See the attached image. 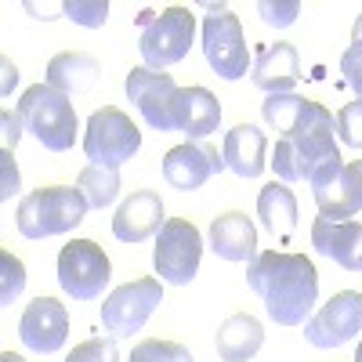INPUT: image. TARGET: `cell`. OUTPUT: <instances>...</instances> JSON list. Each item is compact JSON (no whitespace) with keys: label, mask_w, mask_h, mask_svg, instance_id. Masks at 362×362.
<instances>
[{"label":"cell","mask_w":362,"mask_h":362,"mask_svg":"<svg viewBox=\"0 0 362 362\" xmlns=\"http://www.w3.org/2000/svg\"><path fill=\"white\" fill-rule=\"evenodd\" d=\"M247 286L264 300V312L279 326H305L315 315L319 300V272L312 257L264 250L247 268Z\"/></svg>","instance_id":"1"},{"label":"cell","mask_w":362,"mask_h":362,"mask_svg":"<svg viewBox=\"0 0 362 362\" xmlns=\"http://www.w3.org/2000/svg\"><path fill=\"white\" fill-rule=\"evenodd\" d=\"M138 51H141V62L148 69H170L177 66L181 58L192 51L196 40V15L181 4H170L163 11H141L138 15Z\"/></svg>","instance_id":"2"},{"label":"cell","mask_w":362,"mask_h":362,"mask_svg":"<svg viewBox=\"0 0 362 362\" xmlns=\"http://www.w3.org/2000/svg\"><path fill=\"white\" fill-rule=\"evenodd\" d=\"M18 116L25 131L33 134L44 148L51 153H69L76 145V131H80V119H76V109L73 102L54 90L51 83H33L18 98Z\"/></svg>","instance_id":"3"},{"label":"cell","mask_w":362,"mask_h":362,"mask_svg":"<svg viewBox=\"0 0 362 362\" xmlns=\"http://www.w3.org/2000/svg\"><path fill=\"white\" fill-rule=\"evenodd\" d=\"M87 199L73 185H44L22 196L18 203V232L25 239H51L66 235L87 218Z\"/></svg>","instance_id":"4"},{"label":"cell","mask_w":362,"mask_h":362,"mask_svg":"<svg viewBox=\"0 0 362 362\" xmlns=\"http://www.w3.org/2000/svg\"><path fill=\"white\" fill-rule=\"evenodd\" d=\"M337 127H312V131H297L276 141V156L268 163L276 167V177L283 185H293V181H312L326 170L341 163V148L334 141Z\"/></svg>","instance_id":"5"},{"label":"cell","mask_w":362,"mask_h":362,"mask_svg":"<svg viewBox=\"0 0 362 362\" xmlns=\"http://www.w3.org/2000/svg\"><path fill=\"white\" fill-rule=\"evenodd\" d=\"M138 148H141V131L134 127V119L124 109L102 105L90 112L87 131H83V156L95 167L119 170L127 160L138 156Z\"/></svg>","instance_id":"6"},{"label":"cell","mask_w":362,"mask_h":362,"mask_svg":"<svg viewBox=\"0 0 362 362\" xmlns=\"http://www.w3.org/2000/svg\"><path fill=\"white\" fill-rule=\"evenodd\" d=\"M127 98L138 105L141 119L156 131H181V109H185V87H177L170 73H156L148 66L131 69Z\"/></svg>","instance_id":"7"},{"label":"cell","mask_w":362,"mask_h":362,"mask_svg":"<svg viewBox=\"0 0 362 362\" xmlns=\"http://www.w3.org/2000/svg\"><path fill=\"white\" fill-rule=\"evenodd\" d=\"M112 279V264L95 239H69L58 254V286L73 300H98Z\"/></svg>","instance_id":"8"},{"label":"cell","mask_w":362,"mask_h":362,"mask_svg":"<svg viewBox=\"0 0 362 362\" xmlns=\"http://www.w3.org/2000/svg\"><path fill=\"white\" fill-rule=\"evenodd\" d=\"M203 54H206V66L221 80H239L254 66L243 37V22L228 8H210V15L203 18Z\"/></svg>","instance_id":"9"},{"label":"cell","mask_w":362,"mask_h":362,"mask_svg":"<svg viewBox=\"0 0 362 362\" xmlns=\"http://www.w3.org/2000/svg\"><path fill=\"white\" fill-rule=\"evenodd\" d=\"M199 257H203L199 228L185 218H167L163 228L156 232V250H153L156 276L174 286H189L199 272Z\"/></svg>","instance_id":"10"},{"label":"cell","mask_w":362,"mask_h":362,"mask_svg":"<svg viewBox=\"0 0 362 362\" xmlns=\"http://www.w3.org/2000/svg\"><path fill=\"white\" fill-rule=\"evenodd\" d=\"M163 305V279L145 276L127 286H119L105 297L102 305V326L112 337H131L141 334V326L153 319V312Z\"/></svg>","instance_id":"11"},{"label":"cell","mask_w":362,"mask_h":362,"mask_svg":"<svg viewBox=\"0 0 362 362\" xmlns=\"http://www.w3.org/2000/svg\"><path fill=\"white\" fill-rule=\"evenodd\" d=\"M362 334V293L341 290L305 322V337L312 348H341Z\"/></svg>","instance_id":"12"},{"label":"cell","mask_w":362,"mask_h":362,"mask_svg":"<svg viewBox=\"0 0 362 362\" xmlns=\"http://www.w3.org/2000/svg\"><path fill=\"white\" fill-rule=\"evenodd\" d=\"M312 196L319 203L322 218L334 221H351L362 210V160L355 163H334L312 181Z\"/></svg>","instance_id":"13"},{"label":"cell","mask_w":362,"mask_h":362,"mask_svg":"<svg viewBox=\"0 0 362 362\" xmlns=\"http://www.w3.org/2000/svg\"><path fill=\"white\" fill-rule=\"evenodd\" d=\"M18 337L29 351L37 355H54L62 351L69 337V312L58 297H37L18 319Z\"/></svg>","instance_id":"14"},{"label":"cell","mask_w":362,"mask_h":362,"mask_svg":"<svg viewBox=\"0 0 362 362\" xmlns=\"http://www.w3.org/2000/svg\"><path fill=\"white\" fill-rule=\"evenodd\" d=\"M221 170H228L225 156L218 153L214 145H203V141L174 145L170 153L163 156V177H167V185L177 189V192H196Z\"/></svg>","instance_id":"15"},{"label":"cell","mask_w":362,"mask_h":362,"mask_svg":"<svg viewBox=\"0 0 362 362\" xmlns=\"http://www.w3.org/2000/svg\"><path fill=\"white\" fill-rule=\"evenodd\" d=\"M261 116L272 131H279V138L312 131V127H337V116L305 95H264Z\"/></svg>","instance_id":"16"},{"label":"cell","mask_w":362,"mask_h":362,"mask_svg":"<svg viewBox=\"0 0 362 362\" xmlns=\"http://www.w3.org/2000/svg\"><path fill=\"white\" fill-rule=\"evenodd\" d=\"M300 54L293 44L276 40L254 51V66H250V80L264 95H293V87L300 83Z\"/></svg>","instance_id":"17"},{"label":"cell","mask_w":362,"mask_h":362,"mask_svg":"<svg viewBox=\"0 0 362 362\" xmlns=\"http://www.w3.org/2000/svg\"><path fill=\"white\" fill-rule=\"evenodd\" d=\"M163 199L153 189H138L119 203L112 218V235L119 243H145L148 235H156L163 228Z\"/></svg>","instance_id":"18"},{"label":"cell","mask_w":362,"mask_h":362,"mask_svg":"<svg viewBox=\"0 0 362 362\" xmlns=\"http://www.w3.org/2000/svg\"><path fill=\"white\" fill-rule=\"evenodd\" d=\"M312 247L337 261L344 272H362V225L358 221H334V218H315L312 221Z\"/></svg>","instance_id":"19"},{"label":"cell","mask_w":362,"mask_h":362,"mask_svg":"<svg viewBox=\"0 0 362 362\" xmlns=\"http://www.w3.org/2000/svg\"><path fill=\"white\" fill-rule=\"evenodd\" d=\"M210 250L221 261H254L257 257V228L243 210H225L210 221Z\"/></svg>","instance_id":"20"},{"label":"cell","mask_w":362,"mask_h":362,"mask_svg":"<svg viewBox=\"0 0 362 362\" xmlns=\"http://www.w3.org/2000/svg\"><path fill=\"white\" fill-rule=\"evenodd\" d=\"M264 148H268V138L261 127L254 124H235L228 134H225V148H221V156H225V167L239 177H261L264 170Z\"/></svg>","instance_id":"21"},{"label":"cell","mask_w":362,"mask_h":362,"mask_svg":"<svg viewBox=\"0 0 362 362\" xmlns=\"http://www.w3.org/2000/svg\"><path fill=\"white\" fill-rule=\"evenodd\" d=\"M98 76H102V66L90 54H83V51H62V54H54L47 62V83L54 90H62L66 98L90 90L98 83Z\"/></svg>","instance_id":"22"},{"label":"cell","mask_w":362,"mask_h":362,"mask_svg":"<svg viewBox=\"0 0 362 362\" xmlns=\"http://www.w3.org/2000/svg\"><path fill=\"white\" fill-rule=\"evenodd\" d=\"M261 344H264V326L247 312L225 319L218 329V358L221 362H250L261 351Z\"/></svg>","instance_id":"23"},{"label":"cell","mask_w":362,"mask_h":362,"mask_svg":"<svg viewBox=\"0 0 362 362\" xmlns=\"http://www.w3.org/2000/svg\"><path fill=\"white\" fill-rule=\"evenodd\" d=\"M257 218L279 243H290V235L297 228V196L283 181H268L257 192Z\"/></svg>","instance_id":"24"},{"label":"cell","mask_w":362,"mask_h":362,"mask_svg":"<svg viewBox=\"0 0 362 362\" xmlns=\"http://www.w3.org/2000/svg\"><path fill=\"white\" fill-rule=\"evenodd\" d=\"M221 124V102L206 87H185V109H181V134L189 141H203Z\"/></svg>","instance_id":"25"},{"label":"cell","mask_w":362,"mask_h":362,"mask_svg":"<svg viewBox=\"0 0 362 362\" xmlns=\"http://www.w3.org/2000/svg\"><path fill=\"white\" fill-rule=\"evenodd\" d=\"M76 189L83 192V199H87L90 210H105V206H112L116 196H119V170L87 163L83 174H80V181H76Z\"/></svg>","instance_id":"26"},{"label":"cell","mask_w":362,"mask_h":362,"mask_svg":"<svg viewBox=\"0 0 362 362\" xmlns=\"http://www.w3.org/2000/svg\"><path fill=\"white\" fill-rule=\"evenodd\" d=\"M22 290H25V264L11 250H0V308H11L22 297Z\"/></svg>","instance_id":"27"},{"label":"cell","mask_w":362,"mask_h":362,"mask_svg":"<svg viewBox=\"0 0 362 362\" xmlns=\"http://www.w3.org/2000/svg\"><path fill=\"white\" fill-rule=\"evenodd\" d=\"M131 362H196L192 351L177 341H160V337H148L131 351Z\"/></svg>","instance_id":"28"},{"label":"cell","mask_w":362,"mask_h":362,"mask_svg":"<svg viewBox=\"0 0 362 362\" xmlns=\"http://www.w3.org/2000/svg\"><path fill=\"white\" fill-rule=\"evenodd\" d=\"M62 11H66V18H73L76 25H87V29H98L109 18V4H105V0H66Z\"/></svg>","instance_id":"29"},{"label":"cell","mask_w":362,"mask_h":362,"mask_svg":"<svg viewBox=\"0 0 362 362\" xmlns=\"http://www.w3.org/2000/svg\"><path fill=\"white\" fill-rule=\"evenodd\" d=\"M66 362H119V351H116V337H90L83 344H76Z\"/></svg>","instance_id":"30"},{"label":"cell","mask_w":362,"mask_h":362,"mask_svg":"<svg viewBox=\"0 0 362 362\" xmlns=\"http://www.w3.org/2000/svg\"><path fill=\"white\" fill-rule=\"evenodd\" d=\"M337 134H341L344 145L362 148V98L348 102V105L337 112Z\"/></svg>","instance_id":"31"},{"label":"cell","mask_w":362,"mask_h":362,"mask_svg":"<svg viewBox=\"0 0 362 362\" xmlns=\"http://www.w3.org/2000/svg\"><path fill=\"white\" fill-rule=\"evenodd\" d=\"M257 11H261V18L268 22V25H293L297 22V15H300V0H286V4H276V0H261L257 4Z\"/></svg>","instance_id":"32"},{"label":"cell","mask_w":362,"mask_h":362,"mask_svg":"<svg viewBox=\"0 0 362 362\" xmlns=\"http://www.w3.org/2000/svg\"><path fill=\"white\" fill-rule=\"evenodd\" d=\"M341 73H344V83L362 98V47H358V44H351V47L341 54Z\"/></svg>","instance_id":"33"},{"label":"cell","mask_w":362,"mask_h":362,"mask_svg":"<svg viewBox=\"0 0 362 362\" xmlns=\"http://www.w3.org/2000/svg\"><path fill=\"white\" fill-rule=\"evenodd\" d=\"M18 167H15V156L8 148H0V199H11L18 192Z\"/></svg>","instance_id":"34"},{"label":"cell","mask_w":362,"mask_h":362,"mask_svg":"<svg viewBox=\"0 0 362 362\" xmlns=\"http://www.w3.org/2000/svg\"><path fill=\"white\" fill-rule=\"evenodd\" d=\"M0 124H4V148L11 153V148L18 145V138H22V131H25V124H22V116L11 112V109L0 112Z\"/></svg>","instance_id":"35"},{"label":"cell","mask_w":362,"mask_h":362,"mask_svg":"<svg viewBox=\"0 0 362 362\" xmlns=\"http://www.w3.org/2000/svg\"><path fill=\"white\" fill-rule=\"evenodd\" d=\"M0 66H4V95H8V90H11V83L18 80V69L11 66V58H4V62H0Z\"/></svg>","instance_id":"36"},{"label":"cell","mask_w":362,"mask_h":362,"mask_svg":"<svg viewBox=\"0 0 362 362\" xmlns=\"http://www.w3.org/2000/svg\"><path fill=\"white\" fill-rule=\"evenodd\" d=\"M351 44L362 47V15H358V22H355V29H351Z\"/></svg>","instance_id":"37"},{"label":"cell","mask_w":362,"mask_h":362,"mask_svg":"<svg viewBox=\"0 0 362 362\" xmlns=\"http://www.w3.org/2000/svg\"><path fill=\"white\" fill-rule=\"evenodd\" d=\"M0 362H25L22 355H15V351H4V355H0Z\"/></svg>","instance_id":"38"},{"label":"cell","mask_w":362,"mask_h":362,"mask_svg":"<svg viewBox=\"0 0 362 362\" xmlns=\"http://www.w3.org/2000/svg\"><path fill=\"white\" fill-rule=\"evenodd\" d=\"M355 362H362V344H358V348H355Z\"/></svg>","instance_id":"39"}]
</instances>
